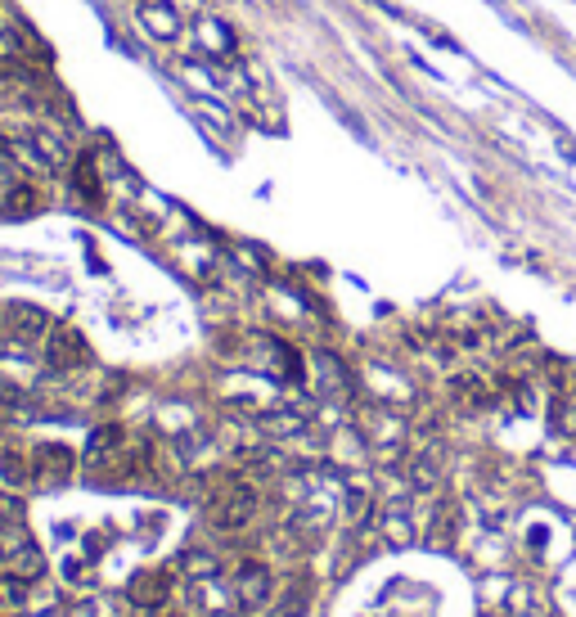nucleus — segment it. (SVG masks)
Listing matches in <instances>:
<instances>
[{"label": "nucleus", "instance_id": "obj_18", "mask_svg": "<svg viewBox=\"0 0 576 617\" xmlns=\"http://www.w3.org/2000/svg\"><path fill=\"white\" fill-rule=\"evenodd\" d=\"M423 541L432 545V550H446L450 541H455V509H446L441 505L437 514H432V523H428V536Z\"/></svg>", "mask_w": 576, "mask_h": 617}, {"label": "nucleus", "instance_id": "obj_13", "mask_svg": "<svg viewBox=\"0 0 576 617\" xmlns=\"http://www.w3.org/2000/svg\"><path fill=\"white\" fill-rule=\"evenodd\" d=\"M369 509H374V491H369V482H347L342 487V523H365Z\"/></svg>", "mask_w": 576, "mask_h": 617}, {"label": "nucleus", "instance_id": "obj_15", "mask_svg": "<svg viewBox=\"0 0 576 617\" xmlns=\"http://www.w3.org/2000/svg\"><path fill=\"white\" fill-rule=\"evenodd\" d=\"M36 415H41V410H36L32 397H18V392H0V419H5V424L27 428Z\"/></svg>", "mask_w": 576, "mask_h": 617}, {"label": "nucleus", "instance_id": "obj_20", "mask_svg": "<svg viewBox=\"0 0 576 617\" xmlns=\"http://www.w3.org/2000/svg\"><path fill=\"white\" fill-rule=\"evenodd\" d=\"M32 545V532H27L18 518H9V523H0V559H9V554L27 550Z\"/></svg>", "mask_w": 576, "mask_h": 617}, {"label": "nucleus", "instance_id": "obj_24", "mask_svg": "<svg viewBox=\"0 0 576 617\" xmlns=\"http://www.w3.org/2000/svg\"><path fill=\"white\" fill-rule=\"evenodd\" d=\"M180 568L194 572V577H216V572H221V563H216L207 550H185V554H180Z\"/></svg>", "mask_w": 576, "mask_h": 617}, {"label": "nucleus", "instance_id": "obj_16", "mask_svg": "<svg viewBox=\"0 0 576 617\" xmlns=\"http://www.w3.org/2000/svg\"><path fill=\"white\" fill-rule=\"evenodd\" d=\"M5 568L14 572V577H23L27 586H32V581H41V577H45V554L36 550V545H27V550L9 554V559H5Z\"/></svg>", "mask_w": 576, "mask_h": 617}, {"label": "nucleus", "instance_id": "obj_8", "mask_svg": "<svg viewBox=\"0 0 576 617\" xmlns=\"http://www.w3.org/2000/svg\"><path fill=\"white\" fill-rule=\"evenodd\" d=\"M266 599H275L270 568H261V563H243V568H239V604L243 608H257V604H266Z\"/></svg>", "mask_w": 576, "mask_h": 617}, {"label": "nucleus", "instance_id": "obj_14", "mask_svg": "<svg viewBox=\"0 0 576 617\" xmlns=\"http://www.w3.org/2000/svg\"><path fill=\"white\" fill-rule=\"evenodd\" d=\"M311 365L320 370V392H351V374H347V365H342L333 352H315V356H311Z\"/></svg>", "mask_w": 576, "mask_h": 617}, {"label": "nucleus", "instance_id": "obj_21", "mask_svg": "<svg viewBox=\"0 0 576 617\" xmlns=\"http://www.w3.org/2000/svg\"><path fill=\"white\" fill-rule=\"evenodd\" d=\"M549 424H554V433H563V437H576V397H558L554 401V410H549Z\"/></svg>", "mask_w": 576, "mask_h": 617}, {"label": "nucleus", "instance_id": "obj_10", "mask_svg": "<svg viewBox=\"0 0 576 617\" xmlns=\"http://www.w3.org/2000/svg\"><path fill=\"white\" fill-rule=\"evenodd\" d=\"M306 608H311V577H293L266 608V617H306Z\"/></svg>", "mask_w": 576, "mask_h": 617}, {"label": "nucleus", "instance_id": "obj_1", "mask_svg": "<svg viewBox=\"0 0 576 617\" xmlns=\"http://www.w3.org/2000/svg\"><path fill=\"white\" fill-rule=\"evenodd\" d=\"M257 491L252 487H243V482H234V487H225V491H216V500H212V523L221 527V532H243V527L257 518Z\"/></svg>", "mask_w": 576, "mask_h": 617}, {"label": "nucleus", "instance_id": "obj_3", "mask_svg": "<svg viewBox=\"0 0 576 617\" xmlns=\"http://www.w3.org/2000/svg\"><path fill=\"white\" fill-rule=\"evenodd\" d=\"M378 532H383V541L392 545V550H410L414 541H423V527L414 523V509L405 505V500H392V505L383 509V518H378Z\"/></svg>", "mask_w": 576, "mask_h": 617}, {"label": "nucleus", "instance_id": "obj_9", "mask_svg": "<svg viewBox=\"0 0 576 617\" xmlns=\"http://www.w3.org/2000/svg\"><path fill=\"white\" fill-rule=\"evenodd\" d=\"M0 320H5V329L18 338V343H36V338L50 334V320H45V311H36V307H9Z\"/></svg>", "mask_w": 576, "mask_h": 617}, {"label": "nucleus", "instance_id": "obj_23", "mask_svg": "<svg viewBox=\"0 0 576 617\" xmlns=\"http://www.w3.org/2000/svg\"><path fill=\"white\" fill-rule=\"evenodd\" d=\"M72 167H77V190L86 194V199H99V167H95V158H72Z\"/></svg>", "mask_w": 576, "mask_h": 617}, {"label": "nucleus", "instance_id": "obj_5", "mask_svg": "<svg viewBox=\"0 0 576 617\" xmlns=\"http://www.w3.org/2000/svg\"><path fill=\"white\" fill-rule=\"evenodd\" d=\"M45 361L54 365V370H77L81 361H86V343H81L77 329L59 325L45 334Z\"/></svg>", "mask_w": 576, "mask_h": 617}, {"label": "nucleus", "instance_id": "obj_11", "mask_svg": "<svg viewBox=\"0 0 576 617\" xmlns=\"http://www.w3.org/2000/svg\"><path fill=\"white\" fill-rule=\"evenodd\" d=\"M140 23L153 32V37H162V41H176L180 37V19H176V10H171L167 0H144V5H140Z\"/></svg>", "mask_w": 576, "mask_h": 617}, {"label": "nucleus", "instance_id": "obj_4", "mask_svg": "<svg viewBox=\"0 0 576 617\" xmlns=\"http://www.w3.org/2000/svg\"><path fill=\"white\" fill-rule=\"evenodd\" d=\"M72 478V451L68 446H36L32 451V482H41V487H63V482Z\"/></svg>", "mask_w": 576, "mask_h": 617}, {"label": "nucleus", "instance_id": "obj_17", "mask_svg": "<svg viewBox=\"0 0 576 617\" xmlns=\"http://www.w3.org/2000/svg\"><path fill=\"white\" fill-rule=\"evenodd\" d=\"M0 478H5L9 487L32 482V460H27L23 451H14V446H5V451H0Z\"/></svg>", "mask_w": 576, "mask_h": 617}, {"label": "nucleus", "instance_id": "obj_7", "mask_svg": "<svg viewBox=\"0 0 576 617\" xmlns=\"http://www.w3.org/2000/svg\"><path fill=\"white\" fill-rule=\"evenodd\" d=\"M32 145L50 167H68L72 163V140H68V131L54 127V122H45V127L32 131Z\"/></svg>", "mask_w": 576, "mask_h": 617}, {"label": "nucleus", "instance_id": "obj_22", "mask_svg": "<svg viewBox=\"0 0 576 617\" xmlns=\"http://www.w3.org/2000/svg\"><path fill=\"white\" fill-rule=\"evenodd\" d=\"M5 212L9 217H32L36 212V190L32 185H9L5 190Z\"/></svg>", "mask_w": 576, "mask_h": 617}, {"label": "nucleus", "instance_id": "obj_2", "mask_svg": "<svg viewBox=\"0 0 576 617\" xmlns=\"http://www.w3.org/2000/svg\"><path fill=\"white\" fill-rule=\"evenodd\" d=\"M441 478H446V446H419V451H410V460H405V482H410L414 491H437Z\"/></svg>", "mask_w": 576, "mask_h": 617}, {"label": "nucleus", "instance_id": "obj_12", "mask_svg": "<svg viewBox=\"0 0 576 617\" xmlns=\"http://www.w3.org/2000/svg\"><path fill=\"white\" fill-rule=\"evenodd\" d=\"M117 446H122V428H117V424H99L95 433L86 437V464H90V469L108 464L117 455Z\"/></svg>", "mask_w": 576, "mask_h": 617}, {"label": "nucleus", "instance_id": "obj_19", "mask_svg": "<svg viewBox=\"0 0 576 617\" xmlns=\"http://www.w3.org/2000/svg\"><path fill=\"white\" fill-rule=\"evenodd\" d=\"M261 428H266L270 437H297V433H306V419L293 415V410H275V415L261 419Z\"/></svg>", "mask_w": 576, "mask_h": 617}, {"label": "nucleus", "instance_id": "obj_6", "mask_svg": "<svg viewBox=\"0 0 576 617\" xmlns=\"http://www.w3.org/2000/svg\"><path fill=\"white\" fill-rule=\"evenodd\" d=\"M167 595H171V572H162V568H144V572H135L131 586H126V599H131V604H140V608H158V604H167Z\"/></svg>", "mask_w": 576, "mask_h": 617}]
</instances>
